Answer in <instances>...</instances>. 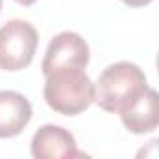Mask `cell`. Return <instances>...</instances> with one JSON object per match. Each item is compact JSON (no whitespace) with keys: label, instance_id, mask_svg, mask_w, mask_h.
<instances>
[{"label":"cell","instance_id":"6da1fadb","mask_svg":"<svg viewBox=\"0 0 159 159\" xmlns=\"http://www.w3.org/2000/svg\"><path fill=\"white\" fill-rule=\"evenodd\" d=\"M148 88L146 73L127 60L109 64L94 84V101L109 112H122Z\"/></svg>","mask_w":159,"mask_h":159},{"label":"cell","instance_id":"7a4b0ae2","mask_svg":"<svg viewBox=\"0 0 159 159\" xmlns=\"http://www.w3.org/2000/svg\"><path fill=\"white\" fill-rule=\"evenodd\" d=\"M43 96L52 111L75 116L94 101V83L84 69H56L45 75Z\"/></svg>","mask_w":159,"mask_h":159},{"label":"cell","instance_id":"3957f363","mask_svg":"<svg viewBox=\"0 0 159 159\" xmlns=\"http://www.w3.org/2000/svg\"><path fill=\"white\" fill-rule=\"evenodd\" d=\"M38 47V30L32 23L11 19L0 26V69L19 71L30 66Z\"/></svg>","mask_w":159,"mask_h":159},{"label":"cell","instance_id":"277c9868","mask_svg":"<svg viewBox=\"0 0 159 159\" xmlns=\"http://www.w3.org/2000/svg\"><path fill=\"white\" fill-rule=\"evenodd\" d=\"M90 60V47L83 36L64 30L51 38L41 62L43 75L56 69H84Z\"/></svg>","mask_w":159,"mask_h":159},{"label":"cell","instance_id":"5b68a950","mask_svg":"<svg viewBox=\"0 0 159 159\" xmlns=\"http://www.w3.org/2000/svg\"><path fill=\"white\" fill-rule=\"evenodd\" d=\"M32 155L36 159H71L83 157L75 137L62 125L45 124L32 137Z\"/></svg>","mask_w":159,"mask_h":159},{"label":"cell","instance_id":"8992f818","mask_svg":"<svg viewBox=\"0 0 159 159\" xmlns=\"http://www.w3.org/2000/svg\"><path fill=\"white\" fill-rule=\"evenodd\" d=\"M122 124L131 133L153 131L159 124V94L155 88H146L139 98H135L122 112Z\"/></svg>","mask_w":159,"mask_h":159},{"label":"cell","instance_id":"52a82bcc","mask_svg":"<svg viewBox=\"0 0 159 159\" xmlns=\"http://www.w3.org/2000/svg\"><path fill=\"white\" fill-rule=\"evenodd\" d=\"M32 118L30 101L15 90H0V139L19 135Z\"/></svg>","mask_w":159,"mask_h":159},{"label":"cell","instance_id":"ba28073f","mask_svg":"<svg viewBox=\"0 0 159 159\" xmlns=\"http://www.w3.org/2000/svg\"><path fill=\"white\" fill-rule=\"evenodd\" d=\"M0 8H2V0H0Z\"/></svg>","mask_w":159,"mask_h":159}]
</instances>
